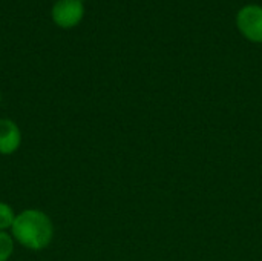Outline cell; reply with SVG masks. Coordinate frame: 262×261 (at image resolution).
<instances>
[{
	"label": "cell",
	"instance_id": "5b68a950",
	"mask_svg": "<svg viewBox=\"0 0 262 261\" xmlns=\"http://www.w3.org/2000/svg\"><path fill=\"white\" fill-rule=\"evenodd\" d=\"M15 212L12 206H9L5 202H0V231H11L14 220H15Z\"/></svg>",
	"mask_w": 262,
	"mask_h": 261
},
{
	"label": "cell",
	"instance_id": "3957f363",
	"mask_svg": "<svg viewBox=\"0 0 262 261\" xmlns=\"http://www.w3.org/2000/svg\"><path fill=\"white\" fill-rule=\"evenodd\" d=\"M51 17L58 28H75L84 17V3L80 0H57L52 5Z\"/></svg>",
	"mask_w": 262,
	"mask_h": 261
},
{
	"label": "cell",
	"instance_id": "8992f818",
	"mask_svg": "<svg viewBox=\"0 0 262 261\" xmlns=\"http://www.w3.org/2000/svg\"><path fill=\"white\" fill-rule=\"evenodd\" d=\"M14 238L9 232L0 231V261H8L14 254Z\"/></svg>",
	"mask_w": 262,
	"mask_h": 261
},
{
	"label": "cell",
	"instance_id": "52a82bcc",
	"mask_svg": "<svg viewBox=\"0 0 262 261\" xmlns=\"http://www.w3.org/2000/svg\"><path fill=\"white\" fill-rule=\"evenodd\" d=\"M80 2H83V3H84V2H86V0H80Z\"/></svg>",
	"mask_w": 262,
	"mask_h": 261
},
{
	"label": "cell",
	"instance_id": "6da1fadb",
	"mask_svg": "<svg viewBox=\"0 0 262 261\" xmlns=\"http://www.w3.org/2000/svg\"><path fill=\"white\" fill-rule=\"evenodd\" d=\"M11 235L14 242L29 251H43L54 238V223L40 209H25L15 215Z\"/></svg>",
	"mask_w": 262,
	"mask_h": 261
},
{
	"label": "cell",
	"instance_id": "ba28073f",
	"mask_svg": "<svg viewBox=\"0 0 262 261\" xmlns=\"http://www.w3.org/2000/svg\"><path fill=\"white\" fill-rule=\"evenodd\" d=\"M0 102H2V95H0Z\"/></svg>",
	"mask_w": 262,
	"mask_h": 261
},
{
	"label": "cell",
	"instance_id": "277c9868",
	"mask_svg": "<svg viewBox=\"0 0 262 261\" xmlns=\"http://www.w3.org/2000/svg\"><path fill=\"white\" fill-rule=\"evenodd\" d=\"M21 145V131L11 118H0V155H12Z\"/></svg>",
	"mask_w": 262,
	"mask_h": 261
},
{
	"label": "cell",
	"instance_id": "7a4b0ae2",
	"mask_svg": "<svg viewBox=\"0 0 262 261\" xmlns=\"http://www.w3.org/2000/svg\"><path fill=\"white\" fill-rule=\"evenodd\" d=\"M236 26L239 32L253 43H262V6L246 5L236 14Z\"/></svg>",
	"mask_w": 262,
	"mask_h": 261
}]
</instances>
